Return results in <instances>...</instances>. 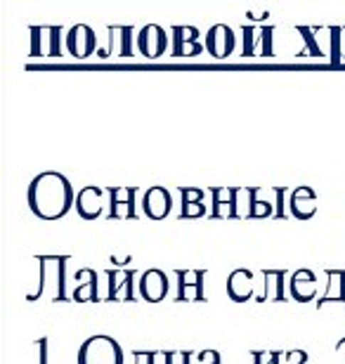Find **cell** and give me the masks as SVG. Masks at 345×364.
I'll use <instances>...</instances> for the list:
<instances>
[{"instance_id":"cell-19","label":"cell","mask_w":345,"mask_h":364,"mask_svg":"<svg viewBox=\"0 0 345 364\" xmlns=\"http://www.w3.org/2000/svg\"><path fill=\"white\" fill-rule=\"evenodd\" d=\"M203 199L201 189H182V203H199Z\"/></svg>"},{"instance_id":"cell-22","label":"cell","mask_w":345,"mask_h":364,"mask_svg":"<svg viewBox=\"0 0 345 364\" xmlns=\"http://www.w3.org/2000/svg\"><path fill=\"white\" fill-rule=\"evenodd\" d=\"M168 360H171V364H189V353H168Z\"/></svg>"},{"instance_id":"cell-20","label":"cell","mask_w":345,"mask_h":364,"mask_svg":"<svg viewBox=\"0 0 345 364\" xmlns=\"http://www.w3.org/2000/svg\"><path fill=\"white\" fill-rule=\"evenodd\" d=\"M307 362V353L305 350H291L286 353L284 364H305Z\"/></svg>"},{"instance_id":"cell-9","label":"cell","mask_w":345,"mask_h":364,"mask_svg":"<svg viewBox=\"0 0 345 364\" xmlns=\"http://www.w3.org/2000/svg\"><path fill=\"white\" fill-rule=\"evenodd\" d=\"M317 294V277L310 270H298L291 277V296L300 303L312 301Z\"/></svg>"},{"instance_id":"cell-7","label":"cell","mask_w":345,"mask_h":364,"mask_svg":"<svg viewBox=\"0 0 345 364\" xmlns=\"http://www.w3.org/2000/svg\"><path fill=\"white\" fill-rule=\"evenodd\" d=\"M102 196H105V189L100 187L80 189L76 196V210L85 220H95V218L102 215Z\"/></svg>"},{"instance_id":"cell-10","label":"cell","mask_w":345,"mask_h":364,"mask_svg":"<svg viewBox=\"0 0 345 364\" xmlns=\"http://www.w3.org/2000/svg\"><path fill=\"white\" fill-rule=\"evenodd\" d=\"M314 210H317V206H314V192L310 187H298L291 196V213L300 218V220H310Z\"/></svg>"},{"instance_id":"cell-17","label":"cell","mask_w":345,"mask_h":364,"mask_svg":"<svg viewBox=\"0 0 345 364\" xmlns=\"http://www.w3.org/2000/svg\"><path fill=\"white\" fill-rule=\"evenodd\" d=\"M182 218H199V215H203L206 213V206L199 201V203H182Z\"/></svg>"},{"instance_id":"cell-2","label":"cell","mask_w":345,"mask_h":364,"mask_svg":"<svg viewBox=\"0 0 345 364\" xmlns=\"http://www.w3.org/2000/svg\"><path fill=\"white\" fill-rule=\"evenodd\" d=\"M78 364H123V353L114 338L92 336L80 346Z\"/></svg>"},{"instance_id":"cell-14","label":"cell","mask_w":345,"mask_h":364,"mask_svg":"<svg viewBox=\"0 0 345 364\" xmlns=\"http://www.w3.org/2000/svg\"><path fill=\"white\" fill-rule=\"evenodd\" d=\"M178 303H185V301H203V282H196V284H180V291L175 296Z\"/></svg>"},{"instance_id":"cell-16","label":"cell","mask_w":345,"mask_h":364,"mask_svg":"<svg viewBox=\"0 0 345 364\" xmlns=\"http://www.w3.org/2000/svg\"><path fill=\"white\" fill-rule=\"evenodd\" d=\"M272 213H275V210H272V206H270L267 201H253L248 218H267V215H272Z\"/></svg>"},{"instance_id":"cell-4","label":"cell","mask_w":345,"mask_h":364,"mask_svg":"<svg viewBox=\"0 0 345 364\" xmlns=\"http://www.w3.org/2000/svg\"><path fill=\"white\" fill-rule=\"evenodd\" d=\"M173 199L171 192L166 187H152L149 192L144 194V213L152 218V220H164V218L171 213Z\"/></svg>"},{"instance_id":"cell-15","label":"cell","mask_w":345,"mask_h":364,"mask_svg":"<svg viewBox=\"0 0 345 364\" xmlns=\"http://www.w3.org/2000/svg\"><path fill=\"white\" fill-rule=\"evenodd\" d=\"M253 358H255V364H282L284 355L282 353H275V350H267V353L255 350Z\"/></svg>"},{"instance_id":"cell-12","label":"cell","mask_w":345,"mask_h":364,"mask_svg":"<svg viewBox=\"0 0 345 364\" xmlns=\"http://www.w3.org/2000/svg\"><path fill=\"white\" fill-rule=\"evenodd\" d=\"M76 279L80 282V287L73 291V301H80V303L97 301V272L85 267V270H80L76 274Z\"/></svg>"},{"instance_id":"cell-25","label":"cell","mask_w":345,"mask_h":364,"mask_svg":"<svg viewBox=\"0 0 345 364\" xmlns=\"http://www.w3.org/2000/svg\"><path fill=\"white\" fill-rule=\"evenodd\" d=\"M152 364H171V360H168V353H154V362Z\"/></svg>"},{"instance_id":"cell-8","label":"cell","mask_w":345,"mask_h":364,"mask_svg":"<svg viewBox=\"0 0 345 364\" xmlns=\"http://www.w3.org/2000/svg\"><path fill=\"white\" fill-rule=\"evenodd\" d=\"M227 296L234 303H244L253 298V274L248 270H234L227 279Z\"/></svg>"},{"instance_id":"cell-24","label":"cell","mask_w":345,"mask_h":364,"mask_svg":"<svg viewBox=\"0 0 345 364\" xmlns=\"http://www.w3.org/2000/svg\"><path fill=\"white\" fill-rule=\"evenodd\" d=\"M277 199H279V208H277V218H284V189H277Z\"/></svg>"},{"instance_id":"cell-18","label":"cell","mask_w":345,"mask_h":364,"mask_svg":"<svg viewBox=\"0 0 345 364\" xmlns=\"http://www.w3.org/2000/svg\"><path fill=\"white\" fill-rule=\"evenodd\" d=\"M33 350L38 353V364H48V338H38L33 341Z\"/></svg>"},{"instance_id":"cell-11","label":"cell","mask_w":345,"mask_h":364,"mask_svg":"<svg viewBox=\"0 0 345 364\" xmlns=\"http://www.w3.org/2000/svg\"><path fill=\"white\" fill-rule=\"evenodd\" d=\"M262 277H265V294L258 296L255 301L265 303L267 298H272V301H286V296H284V270H262Z\"/></svg>"},{"instance_id":"cell-23","label":"cell","mask_w":345,"mask_h":364,"mask_svg":"<svg viewBox=\"0 0 345 364\" xmlns=\"http://www.w3.org/2000/svg\"><path fill=\"white\" fill-rule=\"evenodd\" d=\"M135 364H152L154 362V353H144V350H137L133 353Z\"/></svg>"},{"instance_id":"cell-1","label":"cell","mask_w":345,"mask_h":364,"mask_svg":"<svg viewBox=\"0 0 345 364\" xmlns=\"http://www.w3.org/2000/svg\"><path fill=\"white\" fill-rule=\"evenodd\" d=\"M28 206L43 220H57L73 206V189L60 173H43L28 187Z\"/></svg>"},{"instance_id":"cell-6","label":"cell","mask_w":345,"mask_h":364,"mask_svg":"<svg viewBox=\"0 0 345 364\" xmlns=\"http://www.w3.org/2000/svg\"><path fill=\"white\" fill-rule=\"evenodd\" d=\"M109 194H112V210H109V218H116V220L135 218V189L133 187L109 189Z\"/></svg>"},{"instance_id":"cell-13","label":"cell","mask_w":345,"mask_h":364,"mask_svg":"<svg viewBox=\"0 0 345 364\" xmlns=\"http://www.w3.org/2000/svg\"><path fill=\"white\" fill-rule=\"evenodd\" d=\"M327 277H329V291L319 298L317 305L322 308L324 303H336V301H343L345 303V270L343 272L329 270Z\"/></svg>"},{"instance_id":"cell-5","label":"cell","mask_w":345,"mask_h":364,"mask_svg":"<svg viewBox=\"0 0 345 364\" xmlns=\"http://www.w3.org/2000/svg\"><path fill=\"white\" fill-rule=\"evenodd\" d=\"M139 294L149 303L164 301L168 294V277L161 270H147L142 274V282H139Z\"/></svg>"},{"instance_id":"cell-3","label":"cell","mask_w":345,"mask_h":364,"mask_svg":"<svg viewBox=\"0 0 345 364\" xmlns=\"http://www.w3.org/2000/svg\"><path fill=\"white\" fill-rule=\"evenodd\" d=\"M107 279H109V291H107V301H135L133 294V279L135 272L133 270H107Z\"/></svg>"},{"instance_id":"cell-21","label":"cell","mask_w":345,"mask_h":364,"mask_svg":"<svg viewBox=\"0 0 345 364\" xmlns=\"http://www.w3.org/2000/svg\"><path fill=\"white\" fill-rule=\"evenodd\" d=\"M199 362L201 364H220V355L216 350H203V353H199Z\"/></svg>"}]
</instances>
